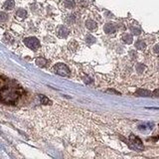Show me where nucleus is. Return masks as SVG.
I'll return each instance as SVG.
<instances>
[{"instance_id": "6e6552de", "label": "nucleus", "mask_w": 159, "mask_h": 159, "mask_svg": "<svg viewBox=\"0 0 159 159\" xmlns=\"http://www.w3.org/2000/svg\"><path fill=\"white\" fill-rule=\"evenodd\" d=\"M136 94H137V96H140V97H149L151 94V93L146 91V89H138V91L136 92Z\"/></svg>"}, {"instance_id": "9d476101", "label": "nucleus", "mask_w": 159, "mask_h": 159, "mask_svg": "<svg viewBox=\"0 0 159 159\" xmlns=\"http://www.w3.org/2000/svg\"><path fill=\"white\" fill-rule=\"evenodd\" d=\"M122 40H123L124 43L130 44L132 42V36H131V35H129V34H124L123 37H122Z\"/></svg>"}, {"instance_id": "4468645a", "label": "nucleus", "mask_w": 159, "mask_h": 159, "mask_svg": "<svg viewBox=\"0 0 159 159\" xmlns=\"http://www.w3.org/2000/svg\"><path fill=\"white\" fill-rule=\"evenodd\" d=\"M7 87V82L3 78L0 77V89H4Z\"/></svg>"}, {"instance_id": "2eb2a0df", "label": "nucleus", "mask_w": 159, "mask_h": 159, "mask_svg": "<svg viewBox=\"0 0 159 159\" xmlns=\"http://www.w3.org/2000/svg\"><path fill=\"white\" fill-rule=\"evenodd\" d=\"M87 42L89 45H92L93 44L94 42H96V38H94L93 36H92V35H88L87 36Z\"/></svg>"}, {"instance_id": "4be33fe9", "label": "nucleus", "mask_w": 159, "mask_h": 159, "mask_svg": "<svg viewBox=\"0 0 159 159\" xmlns=\"http://www.w3.org/2000/svg\"><path fill=\"white\" fill-rule=\"evenodd\" d=\"M154 94H155V97H158L157 94H158V89H156L155 92H154Z\"/></svg>"}, {"instance_id": "423d86ee", "label": "nucleus", "mask_w": 159, "mask_h": 159, "mask_svg": "<svg viewBox=\"0 0 159 159\" xmlns=\"http://www.w3.org/2000/svg\"><path fill=\"white\" fill-rule=\"evenodd\" d=\"M14 6H15L14 0H7V1L4 3L3 8H4V9H6V10H11V9L14 8Z\"/></svg>"}, {"instance_id": "f257e3e1", "label": "nucleus", "mask_w": 159, "mask_h": 159, "mask_svg": "<svg viewBox=\"0 0 159 159\" xmlns=\"http://www.w3.org/2000/svg\"><path fill=\"white\" fill-rule=\"evenodd\" d=\"M24 43L25 45L31 50H34V51H36L40 48V42L37 38L35 37H29V38H26L24 39Z\"/></svg>"}, {"instance_id": "aec40b11", "label": "nucleus", "mask_w": 159, "mask_h": 159, "mask_svg": "<svg viewBox=\"0 0 159 159\" xmlns=\"http://www.w3.org/2000/svg\"><path fill=\"white\" fill-rule=\"evenodd\" d=\"M69 18H70V19L68 20V22L72 23V22H74V21H75V16H74V15H70Z\"/></svg>"}, {"instance_id": "f3484780", "label": "nucleus", "mask_w": 159, "mask_h": 159, "mask_svg": "<svg viewBox=\"0 0 159 159\" xmlns=\"http://www.w3.org/2000/svg\"><path fill=\"white\" fill-rule=\"evenodd\" d=\"M143 70H144V66L142 64H138L137 66H136V71L140 74V73H142L143 72Z\"/></svg>"}, {"instance_id": "f03ea898", "label": "nucleus", "mask_w": 159, "mask_h": 159, "mask_svg": "<svg viewBox=\"0 0 159 159\" xmlns=\"http://www.w3.org/2000/svg\"><path fill=\"white\" fill-rule=\"evenodd\" d=\"M54 71L56 74L60 75L62 77H68L70 76V70L68 67L64 64H57L54 68Z\"/></svg>"}, {"instance_id": "412c9836", "label": "nucleus", "mask_w": 159, "mask_h": 159, "mask_svg": "<svg viewBox=\"0 0 159 159\" xmlns=\"http://www.w3.org/2000/svg\"><path fill=\"white\" fill-rule=\"evenodd\" d=\"M154 51H155V53H158V46H157V45L154 47Z\"/></svg>"}, {"instance_id": "20e7f679", "label": "nucleus", "mask_w": 159, "mask_h": 159, "mask_svg": "<svg viewBox=\"0 0 159 159\" xmlns=\"http://www.w3.org/2000/svg\"><path fill=\"white\" fill-rule=\"evenodd\" d=\"M104 32H106L107 34H112L114 32H116V24L113 23H107L106 24V26H104Z\"/></svg>"}, {"instance_id": "dca6fc26", "label": "nucleus", "mask_w": 159, "mask_h": 159, "mask_svg": "<svg viewBox=\"0 0 159 159\" xmlns=\"http://www.w3.org/2000/svg\"><path fill=\"white\" fill-rule=\"evenodd\" d=\"M8 19V15L5 12H0V22H4Z\"/></svg>"}, {"instance_id": "a211bd4d", "label": "nucleus", "mask_w": 159, "mask_h": 159, "mask_svg": "<svg viewBox=\"0 0 159 159\" xmlns=\"http://www.w3.org/2000/svg\"><path fill=\"white\" fill-rule=\"evenodd\" d=\"M131 31H132L134 34H136V35L140 34V29H138V28L135 29V28H133V27H132V28H131Z\"/></svg>"}, {"instance_id": "7ed1b4c3", "label": "nucleus", "mask_w": 159, "mask_h": 159, "mask_svg": "<svg viewBox=\"0 0 159 159\" xmlns=\"http://www.w3.org/2000/svg\"><path fill=\"white\" fill-rule=\"evenodd\" d=\"M129 142L132 144L135 149H138V150H142V149H143L142 141L137 136H135V135H130V136H129Z\"/></svg>"}, {"instance_id": "f8f14e48", "label": "nucleus", "mask_w": 159, "mask_h": 159, "mask_svg": "<svg viewBox=\"0 0 159 159\" xmlns=\"http://www.w3.org/2000/svg\"><path fill=\"white\" fill-rule=\"evenodd\" d=\"M135 47L139 50H143L145 48V44H144V42L141 41V40H138V41L135 43Z\"/></svg>"}, {"instance_id": "6ab92c4d", "label": "nucleus", "mask_w": 159, "mask_h": 159, "mask_svg": "<svg viewBox=\"0 0 159 159\" xmlns=\"http://www.w3.org/2000/svg\"><path fill=\"white\" fill-rule=\"evenodd\" d=\"M40 98H42V102H43V103H45V104H47L48 102H49V101H48V98H45L44 96H40Z\"/></svg>"}, {"instance_id": "1a4fd4ad", "label": "nucleus", "mask_w": 159, "mask_h": 159, "mask_svg": "<svg viewBox=\"0 0 159 159\" xmlns=\"http://www.w3.org/2000/svg\"><path fill=\"white\" fill-rule=\"evenodd\" d=\"M16 16L20 19H23L27 16V12H26V10H24V9H19L18 11L16 12Z\"/></svg>"}, {"instance_id": "ddd939ff", "label": "nucleus", "mask_w": 159, "mask_h": 159, "mask_svg": "<svg viewBox=\"0 0 159 159\" xmlns=\"http://www.w3.org/2000/svg\"><path fill=\"white\" fill-rule=\"evenodd\" d=\"M47 62H46V60L45 59H42V58H39V59H37L36 60V64L38 65V66H40V67H44L45 66V64H46Z\"/></svg>"}, {"instance_id": "9b49d317", "label": "nucleus", "mask_w": 159, "mask_h": 159, "mask_svg": "<svg viewBox=\"0 0 159 159\" xmlns=\"http://www.w3.org/2000/svg\"><path fill=\"white\" fill-rule=\"evenodd\" d=\"M75 0H66V1H65V6H66L67 8H74L75 7Z\"/></svg>"}, {"instance_id": "39448f33", "label": "nucleus", "mask_w": 159, "mask_h": 159, "mask_svg": "<svg viewBox=\"0 0 159 159\" xmlns=\"http://www.w3.org/2000/svg\"><path fill=\"white\" fill-rule=\"evenodd\" d=\"M69 35V29L66 26H60L58 28V36L61 38H66Z\"/></svg>"}, {"instance_id": "0eeeda50", "label": "nucleus", "mask_w": 159, "mask_h": 159, "mask_svg": "<svg viewBox=\"0 0 159 159\" xmlns=\"http://www.w3.org/2000/svg\"><path fill=\"white\" fill-rule=\"evenodd\" d=\"M86 26L89 30H94L97 29V23L93 21V20H88L86 22Z\"/></svg>"}]
</instances>
